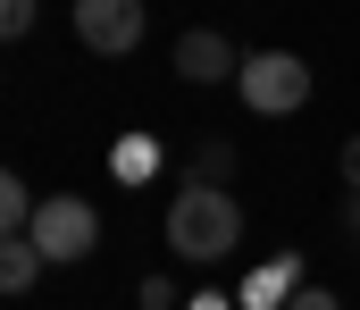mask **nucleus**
<instances>
[{"mask_svg": "<svg viewBox=\"0 0 360 310\" xmlns=\"http://www.w3.org/2000/svg\"><path fill=\"white\" fill-rule=\"evenodd\" d=\"M168 243H176V260H193V269L226 260V252L243 243V202H235L226 185H201V176H184V193L168 202Z\"/></svg>", "mask_w": 360, "mask_h": 310, "instance_id": "1", "label": "nucleus"}, {"mask_svg": "<svg viewBox=\"0 0 360 310\" xmlns=\"http://www.w3.org/2000/svg\"><path fill=\"white\" fill-rule=\"evenodd\" d=\"M235 93H243V109H260V117H293V109L310 101V67L293 51H252L235 67Z\"/></svg>", "mask_w": 360, "mask_h": 310, "instance_id": "2", "label": "nucleus"}, {"mask_svg": "<svg viewBox=\"0 0 360 310\" xmlns=\"http://www.w3.org/2000/svg\"><path fill=\"white\" fill-rule=\"evenodd\" d=\"M34 243H42V260H51V269L84 260L92 243H101V209H92L84 193H51V202L34 209Z\"/></svg>", "mask_w": 360, "mask_h": 310, "instance_id": "3", "label": "nucleus"}, {"mask_svg": "<svg viewBox=\"0 0 360 310\" xmlns=\"http://www.w3.org/2000/svg\"><path fill=\"white\" fill-rule=\"evenodd\" d=\"M76 34L101 59H126L143 42V0H76Z\"/></svg>", "mask_w": 360, "mask_h": 310, "instance_id": "4", "label": "nucleus"}, {"mask_svg": "<svg viewBox=\"0 0 360 310\" xmlns=\"http://www.w3.org/2000/svg\"><path fill=\"white\" fill-rule=\"evenodd\" d=\"M235 67H243V59H235V42H226V34H210V25H193V34L176 42V76H184V84H218V76H235Z\"/></svg>", "mask_w": 360, "mask_h": 310, "instance_id": "5", "label": "nucleus"}, {"mask_svg": "<svg viewBox=\"0 0 360 310\" xmlns=\"http://www.w3.org/2000/svg\"><path fill=\"white\" fill-rule=\"evenodd\" d=\"M293 294H302V260L293 252H276L260 277H243V310H285Z\"/></svg>", "mask_w": 360, "mask_h": 310, "instance_id": "6", "label": "nucleus"}, {"mask_svg": "<svg viewBox=\"0 0 360 310\" xmlns=\"http://www.w3.org/2000/svg\"><path fill=\"white\" fill-rule=\"evenodd\" d=\"M42 269H51V260H42V243H34V235H8V243H0V285H8V294H25Z\"/></svg>", "mask_w": 360, "mask_h": 310, "instance_id": "7", "label": "nucleus"}, {"mask_svg": "<svg viewBox=\"0 0 360 310\" xmlns=\"http://www.w3.org/2000/svg\"><path fill=\"white\" fill-rule=\"evenodd\" d=\"M34 193H25V176H0V226H8V235H34Z\"/></svg>", "mask_w": 360, "mask_h": 310, "instance_id": "8", "label": "nucleus"}, {"mask_svg": "<svg viewBox=\"0 0 360 310\" xmlns=\"http://www.w3.org/2000/svg\"><path fill=\"white\" fill-rule=\"evenodd\" d=\"M109 160H117V176H134V185H143V176L160 168V151H151V143H117Z\"/></svg>", "mask_w": 360, "mask_h": 310, "instance_id": "9", "label": "nucleus"}, {"mask_svg": "<svg viewBox=\"0 0 360 310\" xmlns=\"http://www.w3.org/2000/svg\"><path fill=\"white\" fill-rule=\"evenodd\" d=\"M193 176H201V185H226V176H235V151H226V143H201Z\"/></svg>", "mask_w": 360, "mask_h": 310, "instance_id": "10", "label": "nucleus"}, {"mask_svg": "<svg viewBox=\"0 0 360 310\" xmlns=\"http://www.w3.org/2000/svg\"><path fill=\"white\" fill-rule=\"evenodd\" d=\"M34 17H42V0H0V34H8V42H25Z\"/></svg>", "mask_w": 360, "mask_h": 310, "instance_id": "11", "label": "nucleus"}, {"mask_svg": "<svg viewBox=\"0 0 360 310\" xmlns=\"http://www.w3.org/2000/svg\"><path fill=\"white\" fill-rule=\"evenodd\" d=\"M285 310H344V302H335L327 285H302V294H293V302H285Z\"/></svg>", "mask_w": 360, "mask_h": 310, "instance_id": "12", "label": "nucleus"}, {"mask_svg": "<svg viewBox=\"0 0 360 310\" xmlns=\"http://www.w3.org/2000/svg\"><path fill=\"white\" fill-rule=\"evenodd\" d=\"M335 168H344V185H352V193H360V134H352V143H344V160H335Z\"/></svg>", "mask_w": 360, "mask_h": 310, "instance_id": "13", "label": "nucleus"}, {"mask_svg": "<svg viewBox=\"0 0 360 310\" xmlns=\"http://www.w3.org/2000/svg\"><path fill=\"white\" fill-rule=\"evenodd\" d=\"M344 235H352V243H360V193H352V209H344Z\"/></svg>", "mask_w": 360, "mask_h": 310, "instance_id": "14", "label": "nucleus"}, {"mask_svg": "<svg viewBox=\"0 0 360 310\" xmlns=\"http://www.w3.org/2000/svg\"><path fill=\"white\" fill-rule=\"evenodd\" d=\"M193 310H226V302H218V294H201V302H193Z\"/></svg>", "mask_w": 360, "mask_h": 310, "instance_id": "15", "label": "nucleus"}]
</instances>
